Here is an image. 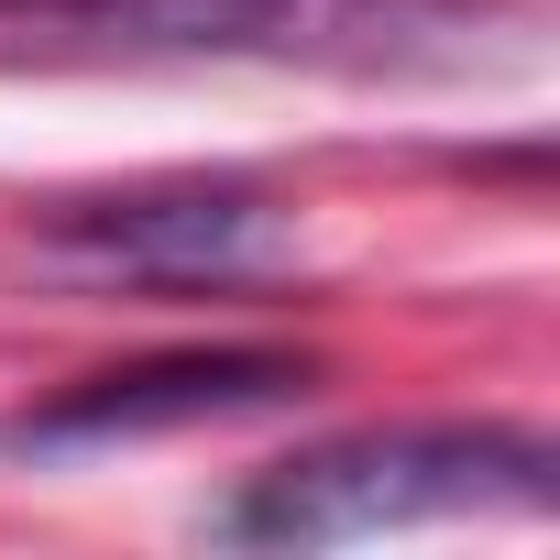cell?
<instances>
[{"label": "cell", "mask_w": 560, "mask_h": 560, "mask_svg": "<svg viewBox=\"0 0 560 560\" xmlns=\"http://www.w3.org/2000/svg\"><path fill=\"white\" fill-rule=\"evenodd\" d=\"M472 56H483V0H0V67L429 78Z\"/></svg>", "instance_id": "obj_1"}, {"label": "cell", "mask_w": 560, "mask_h": 560, "mask_svg": "<svg viewBox=\"0 0 560 560\" xmlns=\"http://www.w3.org/2000/svg\"><path fill=\"white\" fill-rule=\"evenodd\" d=\"M560 494L549 429L516 418H407V429H341L287 462H264L231 505L220 538L242 549H341L385 527H440V516H538Z\"/></svg>", "instance_id": "obj_2"}, {"label": "cell", "mask_w": 560, "mask_h": 560, "mask_svg": "<svg viewBox=\"0 0 560 560\" xmlns=\"http://www.w3.org/2000/svg\"><path fill=\"white\" fill-rule=\"evenodd\" d=\"M34 253L100 287H242L287 253V209L231 176H176L132 198H67L34 231Z\"/></svg>", "instance_id": "obj_3"}, {"label": "cell", "mask_w": 560, "mask_h": 560, "mask_svg": "<svg viewBox=\"0 0 560 560\" xmlns=\"http://www.w3.org/2000/svg\"><path fill=\"white\" fill-rule=\"evenodd\" d=\"M308 352H253V341H220V352H154V363H121V374H89L45 407H23L12 451H100V440H154V429H209V418H253V407H287L308 396Z\"/></svg>", "instance_id": "obj_4"}]
</instances>
